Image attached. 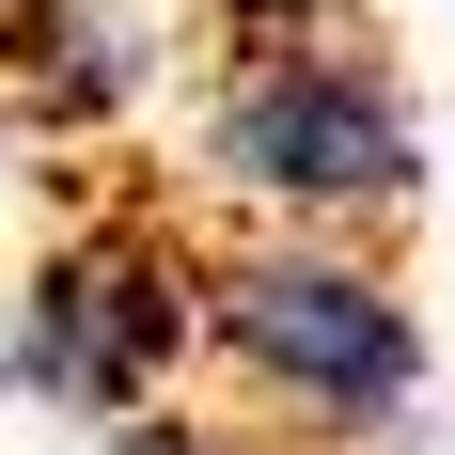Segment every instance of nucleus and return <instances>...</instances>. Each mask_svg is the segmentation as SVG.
Returning a JSON list of instances; mask_svg holds the SVG:
<instances>
[{
    "mask_svg": "<svg viewBox=\"0 0 455 455\" xmlns=\"http://www.w3.org/2000/svg\"><path fill=\"white\" fill-rule=\"evenodd\" d=\"M94 455H220V440H204V424H188V409H141V424H110V440H94Z\"/></svg>",
    "mask_w": 455,
    "mask_h": 455,
    "instance_id": "nucleus-6",
    "label": "nucleus"
},
{
    "mask_svg": "<svg viewBox=\"0 0 455 455\" xmlns=\"http://www.w3.org/2000/svg\"><path fill=\"white\" fill-rule=\"evenodd\" d=\"M204 362L251 393L267 440L362 455L424 409V315L362 235H235L204 251Z\"/></svg>",
    "mask_w": 455,
    "mask_h": 455,
    "instance_id": "nucleus-1",
    "label": "nucleus"
},
{
    "mask_svg": "<svg viewBox=\"0 0 455 455\" xmlns=\"http://www.w3.org/2000/svg\"><path fill=\"white\" fill-rule=\"evenodd\" d=\"M204 362V251L157 220H94L63 235L32 283H16V315H0V393L47 424H141L173 409V377Z\"/></svg>",
    "mask_w": 455,
    "mask_h": 455,
    "instance_id": "nucleus-3",
    "label": "nucleus"
},
{
    "mask_svg": "<svg viewBox=\"0 0 455 455\" xmlns=\"http://www.w3.org/2000/svg\"><path fill=\"white\" fill-rule=\"evenodd\" d=\"M362 32V0H220V47H330Z\"/></svg>",
    "mask_w": 455,
    "mask_h": 455,
    "instance_id": "nucleus-5",
    "label": "nucleus"
},
{
    "mask_svg": "<svg viewBox=\"0 0 455 455\" xmlns=\"http://www.w3.org/2000/svg\"><path fill=\"white\" fill-rule=\"evenodd\" d=\"M204 173L251 204L267 235H377L424 204V126L377 32H330V47H220L204 79Z\"/></svg>",
    "mask_w": 455,
    "mask_h": 455,
    "instance_id": "nucleus-2",
    "label": "nucleus"
},
{
    "mask_svg": "<svg viewBox=\"0 0 455 455\" xmlns=\"http://www.w3.org/2000/svg\"><path fill=\"white\" fill-rule=\"evenodd\" d=\"M0 94H16L47 141H79V126H110L141 94V47L110 32L94 0H0Z\"/></svg>",
    "mask_w": 455,
    "mask_h": 455,
    "instance_id": "nucleus-4",
    "label": "nucleus"
}]
</instances>
